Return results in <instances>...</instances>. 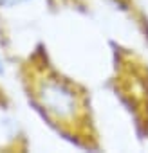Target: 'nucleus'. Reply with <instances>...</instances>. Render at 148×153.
Returning a JSON list of instances; mask_svg holds the SVG:
<instances>
[{"label": "nucleus", "instance_id": "obj_2", "mask_svg": "<svg viewBox=\"0 0 148 153\" xmlns=\"http://www.w3.org/2000/svg\"><path fill=\"white\" fill-rule=\"evenodd\" d=\"M25 0H0V6H15V4H22Z\"/></svg>", "mask_w": 148, "mask_h": 153}, {"label": "nucleus", "instance_id": "obj_1", "mask_svg": "<svg viewBox=\"0 0 148 153\" xmlns=\"http://www.w3.org/2000/svg\"><path fill=\"white\" fill-rule=\"evenodd\" d=\"M40 96H42L43 106H47V110L56 115H60V108H61V115H65L72 110L70 108L72 105H76L74 94L69 90V85L60 83V81H52V83L45 85Z\"/></svg>", "mask_w": 148, "mask_h": 153}]
</instances>
